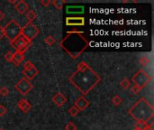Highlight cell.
<instances>
[{
	"label": "cell",
	"mask_w": 154,
	"mask_h": 130,
	"mask_svg": "<svg viewBox=\"0 0 154 130\" xmlns=\"http://www.w3.org/2000/svg\"><path fill=\"white\" fill-rule=\"evenodd\" d=\"M80 111L75 107V106H72L71 108H69V113L71 115L72 117H76L78 113H79Z\"/></svg>",
	"instance_id": "24"
},
{
	"label": "cell",
	"mask_w": 154,
	"mask_h": 130,
	"mask_svg": "<svg viewBox=\"0 0 154 130\" xmlns=\"http://www.w3.org/2000/svg\"><path fill=\"white\" fill-rule=\"evenodd\" d=\"M5 18V13L3 11H0V21Z\"/></svg>",
	"instance_id": "33"
},
{
	"label": "cell",
	"mask_w": 154,
	"mask_h": 130,
	"mask_svg": "<svg viewBox=\"0 0 154 130\" xmlns=\"http://www.w3.org/2000/svg\"><path fill=\"white\" fill-rule=\"evenodd\" d=\"M120 86L124 89V90H127L128 88L131 87V81H130L127 78H124L122 80V81L120 82Z\"/></svg>",
	"instance_id": "19"
},
{
	"label": "cell",
	"mask_w": 154,
	"mask_h": 130,
	"mask_svg": "<svg viewBox=\"0 0 154 130\" xmlns=\"http://www.w3.org/2000/svg\"><path fill=\"white\" fill-rule=\"evenodd\" d=\"M4 36H5V34H4V28L1 26H0V41L3 39Z\"/></svg>",
	"instance_id": "32"
},
{
	"label": "cell",
	"mask_w": 154,
	"mask_h": 130,
	"mask_svg": "<svg viewBox=\"0 0 154 130\" xmlns=\"http://www.w3.org/2000/svg\"><path fill=\"white\" fill-rule=\"evenodd\" d=\"M44 42L48 44L49 46H52L56 43V40H55V38L53 36H52V35H48V36L44 39Z\"/></svg>",
	"instance_id": "20"
},
{
	"label": "cell",
	"mask_w": 154,
	"mask_h": 130,
	"mask_svg": "<svg viewBox=\"0 0 154 130\" xmlns=\"http://www.w3.org/2000/svg\"><path fill=\"white\" fill-rule=\"evenodd\" d=\"M84 6H69L66 7V13L67 14H83L84 13Z\"/></svg>",
	"instance_id": "12"
},
{
	"label": "cell",
	"mask_w": 154,
	"mask_h": 130,
	"mask_svg": "<svg viewBox=\"0 0 154 130\" xmlns=\"http://www.w3.org/2000/svg\"><path fill=\"white\" fill-rule=\"evenodd\" d=\"M23 59H25V53L16 51L13 53V56H12V62L11 63H13L16 66H19L21 64V63L23 61Z\"/></svg>",
	"instance_id": "15"
},
{
	"label": "cell",
	"mask_w": 154,
	"mask_h": 130,
	"mask_svg": "<svg viewBox=\"0 0 154 130\" xmlns=\"http://www.w3.org/2000/svg\"><path fill=\"white\" fill-rule=\"evenodd\" d=\"M52 101L58 106V107H62V106H64L67 102V98L61 92H57L52 97Z\"/></svg>",
	"instance_id": "11"
},
{
	"label": "cell",
	"mask_w": 154,
	"mask_h": 130,
	"mask_svg": "<svg viewBox=\"0 0 154 130\" xmlns=\"http://www.w3.org/2000/svg\"><path fill=\"white\" fill-rule=\"evenodd\" d=\"M148 127L147 124L144 123V122H140L138 121L135 125V128L138 129V130H146V128Z\"/></svg>",
	"instance_id": "22"
},
{
	"label": "cell",
	"mask_w": 154,
	"mask_h": 130,
	"mask_svg": "<svg viewBox=\"0 0 154 130\" xmlns=\"http://www.w3.org/2000/svg\"><path fill=\"white\" fill-rule=\"evenodd\" d=\"M31 43H32V42L28 41L25 36H23V35L21 34L20 36L17 37L14 42L11 43V45L13 46L17 52H21L23 53H25Z\"/></svg>",
	"instance_id": "7"
},
{
	"label": "cell",
	"mask_w": 154,
	"mask_h": 130,
	"mask_svg": "<svg viewBox=\"0 0 154 130\" xmlns=\"http://www.w3.org/2000/svg\"><path fill=\"white\" fill-rule=\"evenodd\" d=\"M132 80L134 83V85L138 86L139 88L143 90L144 87H146L150 83L151 80V78L144 70L141 69L133 76Z\"/></svg>",
	"instance_id": "5"
},
{
	"label": "cell",
	"mask_w": 154,
	"mask_h": 130,
	"mask_svg": "<svg viewBox=\"0 0 154 130\" xmlns=\"http://www.w3.org/2000/svg\"><path fill=\"white\" fill-rule=\"evenodd\" d=\"M128 113L137 122L140 121V122L147 123L154 116V109H153V106L146 99L141 98L133 107L129 109Z\"/></svg>",
	"instance_id": "3"
},
{
	"label": "cell",
	"mask_w": 154,
	"mask_h": 130,
	"mask_svg": "<svg viewBox=\"0 0 154 130\" xmlns=\"http://www.w3.org/2000/svg\"><path fill=\"white\" fill-rule=\"evenodd\" d=\"M112 102H113V104H114V106H119V105L122 104V102H123V99H122L120 96L115 95V96L113 97V99H112Z\"/></svg>",
	"instance_id": "21"
},
{
	"label": "cell",
	"mask_w": 154,
	"mask_h": 130,
	"mask_svg": "<svg viewBox=\"0 0 154 130\" xmlns=\"http://www.w3.org/2000/svg\"><path fill=\"white\" fill-rule=\"evenodd\" d=\"M75 107L79 110V111H82V110H84L86 109L88 106H89V101H88V99L84 97V96H79L76 101L74 102V105Z\"/></svg>",
	"instance_id": "10"
},
{
	"label": "cell",
	"mask_w": 154,
	"mask_h": 130,
	"mask_svg": "<svg viewBox=\"0 0 154 130\" xmlns=\"http://www.w3.org/2000/svg\"><path fill=\"white\" fill-rule=\"evenodd\" d=\"M8 3L9 4H12V5H16L17 3H18V1H17V0H16V1H13V0H8Z\"/></svg>",
	"instance_id": "34"
},
{
	"label": "cell",
	"mask_w": 154,
	"mask_h": 130,
	"mask_svg": "<svg viewBox=\"0 0 154 130\" xmlns=\"http://www.w3.org/2000/svg\"><path fill=\"white\" fill-rule=\"evenodd\" d=\"M17 106H18V108L21 109V111L23 112V113L29 112V110L32 109V105L29 103V101L27 99H20L19 102L17 103Z\"/></svg>",
	"instance_id": "14"
},
{
	"label": "cell",
	"mask_w": 154,
	"mask_h": 130,
	"mask_svg": "<svg viewBox=\"0 0 154 130\" xmlns=\"http://www.w3.org/2000/svg\"><path fill=\"white\" fill-rule=\"evenodd\" d=\"M66 25L69 26H82L85 25L84 17H67Z\"/></svg>",
	"instance_id": "9"
},
{
	"label": "cell",
	"mask_w": 154,
	"mask_h": 130,
	"mask_svg": "<svg viewBox=\"0 0 154 130\" xmlns=\"http://www.w3.org/2000/svg\"><path fill=\"white\" fill-rule=\"evenodd\" d=\"M25 17L28 20V23H32L34 19H36L37 15L33 10H28L25 13Z\"/></svg>",
	"instance_id": "17"
},
{
	"label": "cell",
	"mask_w": 154,
	"mask_h": 130,
	"mask_svg": "<svg viewBox=\"0 0 154 130\" xmlns=\"http://www.w3.org/2000/svg\"><path fill=\"white\" fill-rule=\"evenodd\" d=\"M15 7L16 9V11L21 15H25L29 10L28 4L25 1H23V0H20V1H18V3L15 6Z\"/></svg>",
	"instance_id": "13"
},
{
	"label": "cell",
	"mask_w": 154,
	"mask_h": 130,
	"mask_svg": "<svg viewBox=\"0 0 154 130\" xmlns=\"http://www.w3.org/2000/svg\"><path fill=\"white\" fill-rule=\"evenodd\" d=\"M148 59L146 57H143V58H141V60H140V63L143 64V66H146L147 63H148Z\"/></svg>",
	"instance_id": "31"
},
{
	"label": "cell",
	"mask_w": 154,
	"mask_h": 130,
	"mask_svg": "<svg viewBox=\"0 0 154 130\" xmlns=\"http://www.w3.org/2000/svg\"><path fill=\"white\" fill-rule=\"evenodd\" d=\"M12 56H13V53H11L10 51L7 52L6 54H5V59L8 62V63H11L12 62Z\"/></svg>",
	"instance_id": "28"
},
{
	"label": "cell",
	"mask_w": 154,
	"mask_h": 130,
	"mask_svg": "<svg viewBox=\"0 0 154 130\" xmlns=\"http://www.w3.org/2000/svg\"><path fill=\"white\" fill-rule=\"evenodd\" d=\"M141 89L139 88L136 85H134L133 87H131V91L134 94V95H137V94H139L141 92Z\"/></svg>",
	"instance_id": "27"
},
{
	"label": "cell",
	"mask_w": 154,
	"mask_h": 130,
	"mask_svg": "<svg viewBox=\"0 0 154 130\" xmlns=\"http://www.w3.org/2000/svg\"><path fill=\"white\" fill-rule=\"evenodd\" d=\"M4 28V34L5 36L10 41V43L14 42L17 37H19L21 35V30L22 27L19 26V23L14 20L12 19L10 20Z\"/></svg>",
	"instance_id": "4"
},
{
	"label": "cell",
	"mask_w": 154,
	"mask_h": 130,
	"mask_svg": "<svg viewBox=\"0 0 154 130\" xmlns=\"http://www.w3.org/2000/svg\"><path fill=\"white\" fill-rule=\"evenodd\" d=\"M6 108L3 105H0V117H3L6 114Z\"/></svg>",
	"instance_id": "29"
},
{
	"label": "cell",
	"mask_w": 154,
	"mask_h": 130,
	"mask_svg": "<svg viewBox=\"0 0 154 130\" xmlns=\"http://www.w3.org/2000/svg\"><path fill=\"white\" fill-rule=\"evenodd\" d=\"M100 80V76L86 62L79 63L77 70L69 77V81L82 93V96L88 95Z\"/></svg>",
	"instance_id": "1"
},
{
	"label": "cell",
	"mask_w": 154,
	"mask_h": 130,
	"mask_svg": "<svg viewBox=\"0 0 154 130\" xmlns=\"http://www.w3.org/2000/svg\"><path fill=\"white\" fill-rule=\"evenodd\" d=\"M16 90L23 96H25L32 90V84L30 80H28L26 78L23 77L16 84Z\"/></svg>",
	"instance_id": "8"
},
{
	"label": "cell",
	"mask_w": 154,
	"mask_h": 130,
	"mask_svg": "<svg viewBox=\"0 0 154 130\" xmlns=\"http://www.w3.org/2000/svg\"><path fill=\"white\" fill-rule=\"evenodd\" d=\"M134 130H138V129H136V128H134Z\"/></svg>",
	"instance_id": "36"
},
{
	"label": "cell",
	"mask_w": 154,
	"mask_h": 130,
	"mask_svg": "<svg viewBox=\"0 0 154 130\" xmlns=\"http://www.w3.org/2000/svg\"><path fill=\"white\" fill-rule=\"evenodd\" d=\"M39 72H38V70L34 67L29 69V70H23V74L25 75V78H26L28 80H33L34 77L38 75Z\"/></svg>",
	"instance_id": "16"
},
{
	"label": "cell",
	"mask_w": 154,
	"mask_h": 130,
	"mask_svg": "<svg viewBox=\"0 0 154 130\" xmlns=\"http://www.w3.org/2000/svg\"><path fill=\"white\" fill-rule=\"evenodd\" d=\"M40 2H41V4H42L44 7H47L50 4H52V1H51V0H46V1H45V0H41Z\"/></svg>",
	"instance_id": "30"
},
{
	"label": "cell",
	"mask_w": 154,
	"mask_h": 130,
	"mask_svg": "<svg viewBox=\"0 0 154 130\" xmlns=\"http://www.w3.org/2000/svg\"><path fill=\"white\" fill-rule=\"evenodd\" d=\"M65 129L66 130H77V126L73 123V122H69L66 126H65Z\"/></svg>",
	"instance_id": "25"
},
{
	"label": "cell",
	"mask_w": 154,
	"mask_h": 130,
	"mask_svg": "<svg viewBox=\"0 0 154 130\" xmlns=\"http://www.w3.org/2000/svg\"><path fill=\"white\" fill-rule=\"evenodd\" d=\"M8 94H9V90L6 86H3V87L0 88V96L6 97V96H8Z\"/></svg>",
	"instance_id": "23"
},
{
	"label": "cell",
	"mask_w": 154,
	"mask_h": 130,
	"mask_svg": "<svg viewBox=\"0 0 154 130\" xmlns=\"http://www.w3.org/2000/svg\"><path fill=\"white\" fill-rule=\"evenodd\" d=\"M23 70H29V69L34 67V65L31 61H27V62H25V63H23Z\"/></svg>",
	"instance_id": "26"
},
{
	"label": "cell",
	"mask_w": 154,
	"mask_h": 130,
	"mask_svg": "<svg viewBox=\"0 0 154 130\" xmlns=\"http://www.w3.org/2000/svg\"><path fill=\"white\" fill-rule=\"evenodd\" d=\"M66 3L65 0H54V1L52 2V4L54 6V7H56L59 10H61L63 8V5Z\"/></svg>",
	"instance_id": "18"
},
{
	"label": "cell",
	"mask_w": 154,
	"mask_h": 130,
	"mask_svg": "<svg viewBox=\"0 0 154 130\" xmlns=\"http://www.w3.org/2000/svg\"><path fill=\"white\" fill-rule=\"evenodd\" d=\"M89 45L83 32H69L60 42V46L72 59H77Z\"/></svg>",
	"instance_id": "2"
},
{
	"label": "cell",
	"mask_w": 154,
	"mask_h": 130,
	"mask_svg": "<svg viewBox=\"0 0 154 130\" xmlns=\"http://www.w3.org/2000/svg\"><path fill=\"white\" fill-rule=\"evenodd\" d=\"M39 33H40L39 28L36 26H34L32 23H27L25 26L22 27L21 30V34L30 42H32Z\"/></svg>",
	"instance_id": "6"
},
{
	"label": "cell",
	"mask_w": 154,
	"mask_h": 130,
	"mask_svg": "<svg viewBox=\"0 0 154 130\" xmlns=\"http://www.w3.org/2000/svg\"><path fill=\"white\" fill-rule=\"evenodd\" d=\"M0 130H5V129H2V128H0Z\"/></svg>",
	"instance_id": "35"
}]
</instances>
